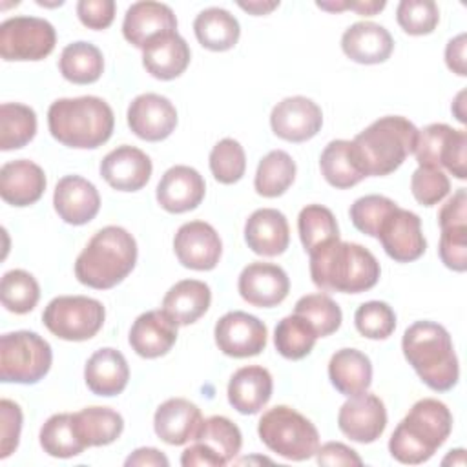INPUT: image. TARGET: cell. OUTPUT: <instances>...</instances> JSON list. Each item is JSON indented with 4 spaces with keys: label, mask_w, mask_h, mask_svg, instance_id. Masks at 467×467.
<instances>
[{
    "label": "cell",
    "mask_w": 467,
    "mask_h": 467,
    "mask_svg": "<svg viewBox=\"0 0 467 467\" xmlns=\"http://www.w3.org/2000/svg\"><path fill=\"white\" fill-rule=\"evenodd\" d=\"M463 99H465V91H460L452 102V113L460 122H465V111H463Z\"/></svg>",
    "instance_id": "59"
},
{
    "label": "cell",
    "mask_w": 467,
    "mask_h": 467,
    "mask_svg": "<svg viewBox=\"0 0 467 467\" xmlns=\"http://www.w3.org/2000/svg\"><path fill=\"white\" fill-rule=\"evenodd\" d=\"M452 431V414L449 407L434 398L416 401L407 416L398 423L389 451L394 460L407 465H418L432 458Z\"/></svg>",
    "instance_id": "2"
},
{
    "label": "cell",
    "mask_w": 467,
    "mask_h": 467,
    "mask_svg": "<svg viewBox=\"0 0 467 467\" xmlns=\"http://www.w3.org/2000/svg\"><path fill=\"white\" fill-rule=\"evenodd\" d=\"M237 5L252 15H268L270 11H274L279 2H261V0H254V2H237Z\"/></svg>",
    "instance_id": "58"
},
{
    "label": "cell",
    "mask_w": 467,
    "mask_h": 467,
    "mask_svg": "<svg viewBox=\"0 0 467 467\" xmlns=\"http://www.w3.org/2000/svg\"><path fill=\"white\" fill-rule=\"evenodd\" d=\"M106 310L99 299L88 296H58L42 312L46 328L66 341H86L104 325Z\"/></svg>",
    "instance_id": "9"
},
{
    "label": "cell",
    "mask_w": 467,
    "mask_h": 467,
    "mask_svg": "<svg viewBox=\"0 0 467 467\" xmlns=\"http://www.w3.org/2000/svg\"><path fill=\"white\" fill-rule=\"evenodd\" d=\"M418 128L401 115H387L359 131L352 144V153L359 171L368 175H389L414 153Z\"/></svg>",
    "instance_id": "3"
},
{
    "label": "cell",
    "mask_w": 467,
    "mask_h": 467,
    "mask_svg": "<svg viewBox=\"0 0 467 467\" xmlns=\"http://www.w3.org/2000/svg\"><path fill=\"white\" fill-rule=\"evenodd\" d=\"M212 303L210 286L199 279H182L175 283L162 299V310L177 325H192L206 314Z\"/></svg>",
    "instance_id": "32"
},
{
    "label": "cell",
    "mask_w": 467,
    "mask_h": 467,
    "mask_svg": "<svg viewBox=\"0 0 467 467\" xmlns=\"http://www.w3.org/2000/svg\"><path fill=\"white\" fill-rule=\"evenodd\" d=\"M257 434L272 452L292 462L312 458L319 447L316 425L288 405L268 409L259 418Z\"/></svg>",
    "instance_id": "7"
},
{
    "label": "cell",
    "mask_w": 467,
    "mask_h": 467,
    "mask_svg": "<svg viewBox=\"0 0 467 467\" xmlns=\"http://www.w3.org/2000/svg\"><path fill=\"white\" fill-rule=\"evenodd\" d=\"M173 250L182 266L206 272L217 266L223 243L212 224L204 221H190L177 230Z\"/></svg>",
    "instance_id": "15"
},
{
    "label": "cell",
    "mask_w": 467,
    "mask_h": 467,
    "mask_svg": "<svg viewBox=\"0 0 467 467\" xmlns=\"http://www.w3.org/2000/svg\"><path fill=\"white\" fill-rule=\"evenodd\" d=\"M78 20L89 29H106L115 18L113 0H80L77 4Z\"/></svg>",
    "instance_id": "52"
},
{
    "label": "cell",
    "mask_w": 467,
    "mask_h": 467,
    "mask_svg": "<svg viewBox=\"0 0 467 467\" xmlns=\"http://www.w3.org/2000/svg\"><path fill=\"white\" fill-rule=\"evenodd\" d=\"M385 0H358V2H317V7L325 11H345V9H354L358 15L365 16H374L385 7Z\"/></svg>",
    "instance_id": "55"
},
{
    "label": "cell",
    "mask_w": 467,
    "mask_h": 467,
    "mask_svg": "<svg viewBox=\"0 0 467 467\" xmlns=\"http://www.w3.org/2000/svg\"><path fill=\"white\" fill-rule=\"evenodd\" d=\"M51 361V347L36 332L16 330L0 337V378L4 383H36L49 372Z\"/></svg>",
    "instance_id": "8"
},
{
    "label": "cell",
    "mask_w": 467,
    "mask_h": 467,
    "mask_svg": "<svg viewBox=\"0 0 467 467\" xmlns=\"http://www.w3.org/2000/svg\"><path fill=\"white\" fill-rule=\"evenodd\" d=\"M193 441L201 443L219 462V465H226L239 454L243 436L232 420L224 416H212L202 421V427Z\"/></svg>",
    "instance_id": "37"
},
{
    "label": "cell",
    "mask_w": 467,
    "mask_h": 467,
    "mask_svg": "<svg viewBox=\"0 0 467 467\" xmlns=\"http://www.w3.org/2000/svg\"><path fill=\"white\" fill-rule=\"evenodd\" d=\"M2 305L13 314L31 312L40 299V286L36 279L26 270H9L0 283Z\"/></svg>",
    "instance_id": "43"
},
{
    "label": "cell",
    "mask_w": 467,
    "mask_h": 467,
    "mask_svg": "<svg viewBox=\"0 0 467 467\" xmlns=\"http://www.w3.org/2000/svg\"><path fill=\"white\" fill-rule=\"evenodd\" d=\"M38 438L44 452L53 458H73L86 449L75 431L71 412H60L47 418Z\"/></svg>",
    "instance_id": "41"
},
{
    "label": "cell",
    "mask_w": 467,
    "mask_h": 467,
    "mask_svg": "<svg viewBox=\"0 0 467 467\" xmlns=\"http://www.w3.org/2000/svg\"><path fill=\"white\" fill-rule=\"evenodd\" d=\"M84 379L93 394L104 398L117 396L126 389L130 379L128 361L117 348H99L84 367Z\"/></svg>",
    "instance_id": "27"
},
{
    "label": "cell",
    "mask_w": 467,
    "mask_h": 467,
    "mask_svg": "<svg viewBox=\"0 0 467 467\" xmlns=\"http://www.w3.org/2000/svg\"><path fill=\"white\" fill-rule=\"evenodd\" d=\"M128 467L130 465H139V467H144V465H148V467H168L170 465V462H168V458L159 451V449H153V447H140V449H137V451H133L128 458H126V462H124Z\"/></svg>",
    "instance_id": "57"
},
{
    "label": "cell",
    "mask_w": 467,
    "mask_h": 467,
    "mask_svg": "<svg viewBox=\"0 0 467 467\" xmlns=\"http://www.w3.org/2000/svg\"><path fill=\"white\" fill-rule=\"evenodd\" d=\"M237 288L241 297L252 306L270 308L285 301L290 290V279L279 265L257 261L243 268Z\"/></svg>",
    "instance_id": "19"
},
{
    "label": "cell",
    "mask_w": 467,
    "mask_h": 467,
    "mask_svg": "<svg viewBox=\"0 0 467 467\" xmlns=\"http://www.w3.org/2000/svg\"><path fill=\"white\" fill-rule=\"evenodd\" d=\"M215 345L230 358L257 356L266 347V325L243 310L226 312L215 323Z\"/></svg>",
    "instance_id": "12"
},
{
    "label": "cell",
    "mask_w": 467,
    "mask_h": 467,
    "mask_svg": "<svg viewBox=\"0 0 467 467\" xmlns=\"http://www.w3.org/2000/svg\"><path fill=\"white\" fill-rule=\"evenodd\" d=\"M190 58V47L179 33L164 35L142 49V66L159 80H171L182 75Z\"/></svg>",
    "instance_id": "30"
},
{
    "label": "cell",
    "mask_w": 467,
    "mask_h": 467,
    "mask_svg": "<svg viewBox=\"0 0 467 467\" xmlns=\"http://www.w3.org/2000/svg\"><path fill=\"white\" fill-rule=\"evenodd\" d=\"M308 257L310 277L321 290L361 294L376 286L381 274L374 254L358 243L337 239L316 248Z\"/></svg>",
    "instance_id": "1"
},
{
    "label": "cell",
    "mask_w": 467,
    "mask_h": 467,
    "mask_svg": "<svg viewBox=\"0 0 467 467\" xmlns=\"http://www.w3.org/2000/svg\"><path fill=\"white\" fill-rule=\"evenodd\" d=\"M440 259L447 268H451L454 272H465V268H467V224L441 228Z\"/></svg>",
    "instance_id": "50"
},
{
    "label": "cell",
    "mask_w": 467,
    "mask_h": 467,
    "mask_svg": "<svg viewBox=\"0 0 467 467\" xmlns=\"http://www.w3.org/2000/svg\"><path fill=\"white\" fill-rule=\"evenodd\" d=\"M341 49L358 64H379L390 57L394 40L379 24L356 22L345 29L341 36Z\"/></svg>",
    "instance_id": "29"
},
{
    "label": "cell",
    "mask_w": 467,
    "mask_h": 467,
    "mask_svg": "<svg viewBox=\"0 0 467 467\" xmlns=\"http://www.w3.org/2000/svg\"><path fill=\"white\" fill-rule=\"evenodd\" d=\"M128 126L142 140H164L177 126V109L162 95L142 93L130 102Z\"/></svg>",
    "instance_id": "17"
},
{
    "label": "cell",
    "mask_w": 467,
    "mask_h": 467,
    "mask_svg": "<svg viewBox=\"0 0 467 467\" xmlns=\"http://www.w3.org/2000/svg\"><path fill=\"white\" fill-rule=\"evenodd\" d=\"M319 168L325 181L339 190L358 184L365 175L359 171L350 140L337 139L325 146L319 157Z\"/></svg>",
    "instance_id": "36"
},
{
    "label": "cell",
    "mask_w": 467,
    "mask_h": 467,
    "mask_svg": "<svg viewBox=\"0 0 467 467\" xmlns=\"http://www.w3.org/2000/svg\"><path fill=\"white\" fill-rule=\"evenodd\" d=\"M113 126V109L100 97L58 99L47 109L49 133L69 148H99L111 137Z\"/></svg>",
    "instance_id": "5"
},
{
    "label": "cell",
    "mask_w": 467,
    "mask_h": 467,
    "mask_svg": "<svg viewBox=\"0 0 467 467\" xmlns=\"http://www.w3.org/2000/svg\"><path fill=\"white\" fill-rule=\"evenodd\" d=\"M328 379L337 392L348 398L358 396L372 383V363L356 348L336 350L328 361Z\"/></svg>",
    "instance_id": "31"
},
{
    "label": "cell",
    "mask_w": 467,
    "mask_h": 467,
    "mask_svg": "<svg viewBox=\"0 0 467 467\" xmlns=\"http://www.w3.org/2000/svg\"><path fill=\"white\" fill-rule=\"evenodd\" d=\"M53 206L64 223L80 226L99 213L100 195L95 184L88 179L80 175H66L55 186Z\"/></svg>",
    "instance_id": "22"
},
{
    "label": "cell",
    "mask_w": 467,
    "mask_h": 467,
    "mask_svg": "<svg viewBox=\"0 0 467 467\" xmlns=\"http://www.w3.org/2000/svg\"><path fill=\"white\" fill-rule=\"evenodd\" d=\"M193 33L202 47L210 51H228L237 44L241 27L230 11L208 7L195 16Z\"/></svg>",
    "instance_id": "34"
},
{
    "label": "cell",
    "mask_w": 467,
    "mask_h": 467,
    "mask_svg": "<svg viewBox=\"0 0 467 467\" xmlns=\"http://www.w3.org/2000/svg\"><path fill=\"white\" fill-rule=\"evenodd\" d=\"M449 190L451 181L443 173V170L418 166L410 177V192L421 206L438 204L441 199L447 197Z\"/></svg>",
    "instance_id": "49"
},
{
    "label": "cell",
    "mask_w": 467,
    "mask_h": 467,
    "mask_svg": "<svg viewBox=\"0 0 467 467\" xmlns=\"http://www.w3.org/2000/svg\"><path fill=\"white\" fill-rule=\"evenodd\" d=\"M398 204L385 197V195H365V197H359L354 201V204L350 206L348 213H350V221L352 224L370 235V237H378V232H379V226L381 223L385 221V217L396 208Z\"/></svg>",
    "instance_id": "48"
},
{
    "label": "cell",
    "mask_w": 467,
    "mask_h": 467,
    "mask_svg": "<svg viewBox=\"0 0 467 467\" xmlns=\"http://www.w3.org/2000/svg\"><path fill=\"white\" fill-rule=\"evenodd\" d=\"M22 431V410L11 400L0 401V458H7L16 451Z\"/></svg>",
    "instance_id": "51"
},
{
    "label": "cell",
    "mask_w": 467,
    "mask_h": 467,
    "mask_svg": "<svg viewBox=\"0 0 467 467\" xmlns=\"http://www.w3.org/2000/svg\"><path fill=\"white\" fill-rule=\"evenodd\" d=\"M396 20L409 35H429L440 22V9L432 0H401L396 9Z\"/></svg>",
    "instance_id": "47"
},
{
    "label": "cell",
    "mask_w": 467,
    "mask_h": 467,
    "mask_svg": "<svg viewBox=\"0 0 467 467\" xmlns=\"http://www.w3.org/2000/svg\"><path fill=\"white\" fill-rule=\"evenodd\" d=\"M414 155L420 166L445 168L456 179L467 177V131L434 122L418 130Z\"/></svg>",
    "instance_id": "10"
},
{
    "label": "cell",
    "mask_w": 467,
    "mask_h": 467,
    "mask_svg": "<svg viewBox=\"0 0 467 467\" xmlns=\"http://www.w3.org/2000/svg\"><path fill=\"white\" fill-rule=\"evenodd\" d=\"M378 239L385 254L398 263H410L423 255L427 241L421 232V219L410 212L396 206L381 223Z\"/></svg>",
    "instance_id": "13"
},
{
    "label": "cell",
    "mask_w": 467,
    "mask_h": 467,
    "mask_svg": "<svg viewBox=\"0 0 467 467\" xmlns=\"http://www.w3.org/2000/svg\"><path fill=\"white\" fill-rule=\"evenodd\" d=\"M465 33H460L458 36L451 38L447 42V47H445V62H447V67L460 75V77H465L467 75V66H465Z\"/></svg>",
    "instance_id": "56"
},
{
    "label": "cell",
    "mask_w": 467,
    "mask_h": 467,
    "mask_svg": "<svg viewBox=\"0 0 467 467\" xmlns=\"http://www.w3.org/2000/svg\"><path fill=\"white\" fill-rule=\"evenodd\" d=\"M337 427L347 438L358 443L376 441L387 427L383 401L370 392L350 396L337 412Z\"/></svg>",
    "instance_id": "14"
},
{
    "label": "cell",
    "mask_w": 467,
    "mask_h": 467,
    "mask_svg": "<svg viewBox=\"0 0 467 467\" xmlns=\"http://www.w3.org/2000/svg\"><path fill=\"white\" fill-rule=\"evenodd\" d=\"M137 263L135 237L122 226L100 228L75 261L77 279L97 290L119 285Z\"/></svg>",
    "instance_id": "6"
},
{
    "label": "cell",
    "mask_w": 467,
    "mask_h": 467,
    "mask_svg": "<svg viewBox=\"0 0 467 467\" xmlns=\"http://www.w3.org/2000/svg\"><path fill=\"white\" fill-rule=\"evenodd\" d=\"M46 190L44 170L27 159L9 161L0 168V195L11 206H29Z\"/></svg>",
    "instance_id": "26"
},
{
    "label": "cell",
    "mask_w": 467,
    "mask_h": 467,
    "mask_svg": "<svg viewBox=\"0 0 467 467\" xmlns=\"http://www.w3.org/2000/svg\"><path fill=\"white\" fill-rule=\"evenodd\" d=\"M244 241L257 255H281L290 243V228L285 213L275 208L255 210L246 219Z\"/></svg>",
    "instance_id": "25"
},
{
    "label": "cell",
    "mask_w": 467,
    "mask_h": 467,
    "mask_svg": "<svg viewBox=\"0 0 467 467\" xmlns=\"http://www.w3.org/2000/svg\"><path fill=\"white\" fill-rule=\"evenodd\" d=\"M36 133V113L20 102L0 106V150H18L33 140Z\"/></svg>",
    "instance_id": "39"
},
{
    "label": "cell",
    "mask_w": 467,
    "mask_h": 467,
    "mask_svg": "<svg viewBox=\"0 0 467 467\" xmlns=\"http://www.w3.org/2000/svg\"><path fill=\"white\" fill-rule=\"evenodd\" d=\"M201 409L184 398H170L161 403L153 416L155 434L170 445L193 441L202 427Z\"/></svg>",
    "instance_id": "23"
},
{
    "label": "cell",
    "mask_w": 467,
    "mask_h": 467,
    "mask_svg": "<svg viewBox=\"0 0 467 467\" xmlns=\"http://www.w3.org/2000/svg\"><path fill=\"white\" fill-rule=\"evenodd\" d=\"M58 69L73 84H93L104 71V57L95 44L78 40L62 49Z\"/></svg>",
    "instance_id": "35"
},
{
    "label": "cell",
    "mask_w": 467,
    "mask_h": 467,
    "mask_svg": "<svg viewBox=\"0 0 467 467\" xmlns=\"http://www.w3.org/2000/svg\"><path fill=\"white\" fill-rule=\"evenodd\" d=\"M177 323L161 308L140 314L130 328L131 348L146 359L161 358L177 341Z\"/></svg>",
    "instance_id": "24"
},
{
    "label": "cell",
    "mask_w": 467,
    "mask_h": 467,
    "mask_svg": "<svg viewBox=\"0 0 467 467\" xmlns=\"http://www.w3.org/2000/svg\"><path fill=\"white\" fill-rule=\"evenodd\" d=\"M206 192L202 175L190 166L177 164L164 171L157 184V202L170 213H184L197 208Z\"/></svg>",
    "instance_id": "21"
},
{
    "label": "cell",
    "mask_w": 467,
    "mask_h": 467,
    "mask_svg": "<svg viewBox=\"0 0 467 467\" xmlns=\"http://www.w3.org/2000/svg\"><path fill=\"white\" fill-rule=\"evenodd\" d=\"M150 157L130 144L117 146L100 161L102 179L119 192H137L148 184L151 177Z\"/></svg>",
    "instance_id": "20"
},
{
    "label": "cell",
    "mask_w": 467,
    "mask_h": 467,
    "mask_svg": "<svg viewBox=\"0 0 467 467\" xmlns=\"http://www.w3.org/2000/svg\"><path fill=\"white\" fill-rule=\"evenodd\" d=\"M438 223H440V228L467 224V193H465V188H458L452 193V197H449L447 202L440 208Z\"/></svg>",
    "instance_id": "54"
},
{
    "label": "cell",
    "mask_w": 467,
    "mask_h": 467,
    "mask_svg": "<svg viewBox=\"0 0 467 467\" xmlns=\"http://www.w3.org/2000/svg\"><path fill=\"white\" fill-rule=\"evenodd\" d=\"M294 314L305 317L317 337H325L334 334L343 319L339 305L327 294H308L297 299Z\"/></svg>",
    "instance_id": "44"
},
{
    "label": "cell",
    "mask_w": 467,
    "mask_h": 467,
    "mask_svg": "<svg viewBox=\"0 0 467 467\" xmlns=\"http://www.w3.org/2000/svg\"><path fill=\"white\" fill-rule=\"evenodd\" d=\"M297 232L308 254L327 243L339 239V228L334 213L321 204H308L299 212Z\"/></svg>",
    "instance_id": "42"
},
{
    "label": "cell",
    "mask_w": 467,
    "mask_h": 467,
    "mask_svg": "<svg viewBox=\"0 0 467 467\" xmlns=\"http://www.w3.org/2000/svg\"><path fill=\"white\" fill-rule=\"evenodd\" d=\"M177 33V18L170 5L161 2H135L128 7L122 22L124 38L139 49L153 40Z\"/></svg>",
    "instance_id": "18"
},
{
    "label": "cell",
    "mask_w": 467,
    "mask_h": 467,
    "mask_svg": "<svg viewBox=\"0 0 467 467\" xmlns=\"http://www.w3.org/2000/svg\"><path fill=\"white\" fill-rule=\"evenodd\" d=\"M354 325L368 339H387L396 328V314L385 301H367L358 306Z\"/></svg>",
    "instance_id": "46"
},
{
    "label": "cell",
    "mask_w": 467,
    "mask_h": 467,
    "mask_svg": "<svg viewBox=\"0 0 467 467\" xmlns=\"http://www.w3.org/2000/svg\"><path fill=\"white\" fill-rule=\"evenodd\" d=\"M401 350L409 365L429 389L445 392L458 383V358L445 327L434 321L412 323L403 332Z\"/></svg>",
    "instance_id": "4"
},
{
    "label": "cell",
    "mask_w": 467,
    "mask_h": 467,
    "mask_svg": "<svg viewBox=\"0 0 467 467\" xmlns=\"http://www.w3.org/2000/svg\"><path fill=\"white\" fill-rule=\"evenodd\" d=\"M57 44L55 27L38 16H11L0 24V55L4 60H42Z\"/></svg>",
    "instance_id": "11"
},
{
    "label": "cell",
    "mask_w": 467,
    "mask_h": 467,
    "mask_svg": "<svg viewBox=\"0 0 467 467\" xmlns=\"http://www.w3.org/2000/svg\"><path fill=\"white\" fill-rule=\"evenodd\" d=\"M316 460L319 465H361L359 454L341 441H328L316 451Z\"/></svg>",
    "instance_id": "53"
},
{
    "label": "cell",
    "mask_w": 467,
    "mask_h": 467,
    "mask_svg": "<svg viewBox=\"0 0 467 467\" xmlns=\"http://www.w3.org/2000/svg\"><path fill=\"white\" fill-rule=\"evenodd\" d=\"M210 170L221 184L237 182L246 170V155L235 139L219 140L210 151Z\"/></svg>",
    "instance_id": "45"
},
{
    "label": "cell",
    "mask_w": 467,
    "mask_h": 467,
    "mask_svg": "<svg viewBox=\"0 0 467 467\" xmlns=\"http://www.w3.org/2000/svg\"><path fill=\"white\" fill-rule=\"evenodd\" d=\"M272 374L261 365L241 367L228 383V401L241 414H257L272 398Z\"/></svg>",
    "instance_id": "28"
},
{
    "label": "cell",
    "mask_w": 467,
    "mask_h": 467,
    "mask_svg": "<svg viewBox=\"0 0 467 467\" xmlns=\"http://www.w3.org/2000/svg\"><path fill=\"white\" fill-rule=\"evenodd\" d=\"M75 431L84 447H102L113 443L124 429L122 416L109 407H86L73 412Z\"/></svg>",
    "instance_id": "33"
},
{
    "label": "cell",
    "mask_w": 467,
    "mask_h": 467,
    "mask_svg": "<svg viewBox=\"0 0 467 467\" xmlns=\"http://www.w3.org/2000/svg\"><path fill=\"white\" fill-rule=\"evenodd\" d=\"M272 131L288 142H305L317 135L323 126L321 108L301 95L286 97L270 113Z\"/></svg>",
    "instance_id": "16"
},
{
    "label": "cell",
    "mask_w": 467,
    "mask_h": 467,
    "mask_svg": "<svg viewBox=\"0 0 467 467\" xmlns=\"http://www.w3.org/2000/svg\"><path fill=\"white\" fill-rule=\"evenodd\" d=\"M294 179H296L294 159L283 150H272L259 161L254 186L259 195L272 199V197L283 195L290 188Z\"/></svg>",
    "instance_id": "38"
},
{
    "label": "cell",
    "mask_w": 467,
    "mask_h": 467,
    "mask_svg": "<svg viewBox=\"0 0 467 467\" xmlns=\"http://www.w3.org/2000/svg\"><path fill=\"white\" fill-rule=\"evenodd\" d=\"M316 339L317 334L312 325L297 314L283 317L274 330L275 350L286 359H303L308 356L316 345Z\"/></svg>",
    "instance_id": "40"
}]
</instances>
